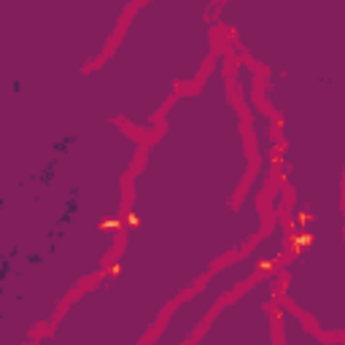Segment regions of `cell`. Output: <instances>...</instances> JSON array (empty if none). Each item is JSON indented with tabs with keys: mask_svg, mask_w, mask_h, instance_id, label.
Returning <instances> with one entry per match:
<instances>
[{
	"mask_svg": "<svg viewBox=\"0 0 345 345\" xmlns=\"http://www.w3.org/2000/svg\"><path fill=\"white\" fill-rule=\"evenodd\" d=\"M79 205H81V191H79V186H73V189L68 191V200H65V210H62V216L57 218V224H54L57 232H62V229L73 221V216L79 213Z\"/></svg>",
	"mask_w": 345,
	"mask_h": 345,
	"instance_id": "cell-1",
	"label": "cell"
},
{
	"mask_svg": "<svg viewBox=\"0 0 345 345\" xmlns=\"http://www.w3.org/2000/svg\"><path fill=\"white\" fill-rule=\"evenodd\" d=\"M57 159H52L49 165H46L41 172H35V176H30V181H38V184H43V186H52L54 184V176H57Z\"/></svg>",
	"mask_w": 345,
	"mask_h": 345,
	"instance_id": "cell-2",
	"label": "cell"
},
{
	"mask_svg": "<svg viewBox=\"0 0 345 345\" xmlns=\"http://www.w3.org/2000/svg\"><path fill=\"white\" fill-rule=\"evenodd\" d=\"M16 254H19V248L14 245L11 251H8V256L0 262V286H3V281L8 278V273H11V264H14V259H16Z\"/></svg>",
	"mask_w": 345,
	"mask_h": 345,
	"instance_id": "cell-3",
	"label": "cell"
},
{
	"mask_svg": "<svg viewBox=\"0 0 345 345\" xmlns=\"http://www.w3.org/2000/svg\"><path fill=\"white\" fill-rule=\"evenodd\" d=\"M76 140H79V135H65V138H60V140H54V151H57V154H68V151H70V146H73V143Z\"/></svg>",
	"mask_w": 345,
	"mask_h": 345,
	"instance_id": "cell-4",
	"label": "cell"
},
{
	"mask_svg": "<svg viewBox=\"0 0 345 345\" xmlns=\"http://www.w3.org/2000/svg\"><path fill=\"white\" fill-rule=\"evenodd\" d=\"M30 267H38V264H43V254H27V259H24Z\"/></svg>",
	"mask_w": 345,
	"mask_h": 345,
	"instance_id": "cell-5",
	"label": "cell"
},
{
	"mask_svg": "<svg viewBox=\"0 0 345 345\" xmlns=\"http://www.w3.org/2000/svg\"><path fill=\"white\" fill-rule=\"evenodd\" d=\"M3 208H6V200H3V197H0V210H3Z\"/></svg>",
	"mask_w": 345,
	"mask_h": 345,
	"instance_id": "cell-6",
	"label": "cell"
}]
</instances>
